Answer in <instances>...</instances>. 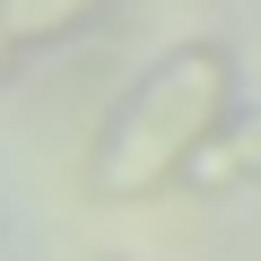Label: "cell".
Returning a JSON list of instances; mask_svg holds the SVG:
<instances>
[{
	"label": "cell",
	"instance_id": "3957f363",
	"mask_svg": "<svg viewBox=\"0 0 261 261\" xmlns=\"http://www.w3.org/2000/svg\"><path fill=\"white\" fill-rule=\"evenodd\" d=\"M192 192H261V113H235L192 166Z\"/></svg>",
	"mask_w": 261,
	"mask_h": 261
},
{
	"label": "cell",
	"instance_id": "6da1fadb",
	"mask_svg": "<svg viewBox=\"0 0 261 261\" xmlns=\"http://www.w3.org/2000/svg\"><path fill=\"white\" fill-rule=\"evenodd\" d=\"M235 96H244V70L226 44L157 53L105 105L96 140H87V200H148L166 183H192L200 148L235 122Z\"/></svg>",
	"mask_w": 261,
	"mask_h": 261
},
{
	"label": "cell",
	"instance_id": "277c9868",
	"mask_svg": "<svg viewBox=\"0 0 261 261\" xmlns=\"http://www.w3.org/2000/svg\"><path fill=\"white\" fill-rule=\"evenodd\" d=\"M105 261H140V252H105Z\"/></svg>",
	"mask_w": 261,
	"mask_h": 261
},
{
	"label": "cell",
	"instance_id": "7a4b0ae2",
	"mask_svg": "<svg viewBox=\"0 0 261 261\" xmlns=\"http://www.w3.org/2000/svg\"><path fill=\"white\" fill-rule=\"evenodd\" d=\"M96 18H105V0H0V44H9V61H27V53L70 44Z\"/></svg>",
	"mask_w": 261,
	"mask_h": 261
}]
</instances>
